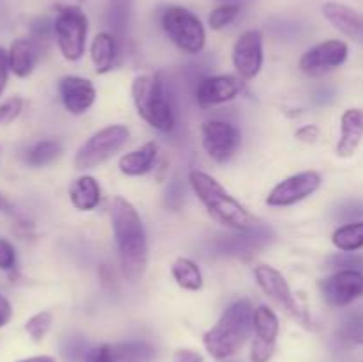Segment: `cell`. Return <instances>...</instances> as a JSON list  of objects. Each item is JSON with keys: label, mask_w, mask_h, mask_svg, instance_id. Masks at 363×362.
I'll list each match as a JSON object with an SVG mask.
<instances>
[{"label": "cell", "mask_w": 363, "mask_h": 362, "mask_svg": "<svg viewBox=\"0 0 363 362\" xmlns=\"http://www.w3.org/2000/svg\"><path fill=\"white\" fill-rule=\"evenodd\" d=\"M16 248L9 240L0 236V270L2 272H11L16 266Z\"/></svg>", "instance_id": "e575fe53"}, {"label": "cell", "mask_w": 363, "mask_h": 362, "mask_svg": "<svg viewBox=\"0 0 363 362\" xmlns=\"http://www.w3.org/2000/svg\"><path fill=\"white\" fill-rule=\"evenodd\" d=\"M92 350L82 336H71L62 344V357L66 362H89Z\"/></svg>", "instance_id": "f1b7e54d"}, {"label": "cell", "mask_w": 363, "mask_h": 362, "mask_svg": "<svg viewBox=\"0 0 363 362\" xmlns=\"http://www.w3.org/2000/svg\"><path fill=\"white\" fill-rule=\"evenodd\" d=\"M332 241L339 251L357 252L363 248V220L347 222L333 231Z\"/></svg>", "instance_id": "4316f807"}, {"label": "cell", "mask_w": 363, "mask_h": 362, "mask_svg": "<svg viewBox=\"0 0 363 362\" xmlns=\"http://www.w3.org/2000/svg\"><path fill=\"white\" fill-rule=\"evenodd\" d=\"M188 183L197 194L213 220L233 231H245L255 226V219L240 201L233 197L218 181L204 170L194 169L188 174Z\"/></svg>", "instance_id": "7a4b0ae2"}, {"label": "cell", "mask_w": 363, "mask_h": 362, "mask_svg": "<svg viewBox=\"0 0 363 362\" xmlns=\"http://www.w3.org/2000/svg\"><path fill=\"white\" fill-rule=\"evenodd\" d=\"M201 353L194 350H177L176 355H174V362H202Z\"/></svg>", "instance_id": "7bdbcfd3"}, {"label": "cell", "mask_w": 363, "mask_h": 362, "mask_svg": "<svg viewBox=\"0 0 363 362\" xmlns=\"http://www.w3.org/2000/svg\"><path fill=\"white\" fill-rule=\"evenodd\" d=\"M21 110H23V99L20 96H13V98L0 103V126H7L13 121H16Z\"/></svg>", "instance_id": "1f68e13d"}, {"label": "cell", "mask_w": 363, "mask_h": 362, "mask_svg": "<svg viewBox=\"0 0 363 362\" xmlns=\"http://www.w3.org/2000/svg\"><path fill=\"white\" fill-rule=\"evenodd\" d=\"M233 62L243 80H252L261 71L264 62V38L257 28L243 32L234 43Z\"/></svg>", "instance_id": "7c38bea8"}, {"label": "cell", "mask_w": 363, "mask_h": 362, "mask_svg": "<svg viewBox=\"0 0 363 362\" xmlns=\"http://www.w3.org/2000/svg\"><path fill=\"white\" fill-rule=\"evenodd\" d=\"M335 216L342 222H357L363 219V201H347L342 206H339Z\"/></svg>", "instance_id": "836d02e7"}, {"label": "cell", "mask_w": 363, "mask_h": 362, "mask_svg": "<svg viewBox=\"0 0 363 362\" xmlns=\"http://www.w3.org/2000/svg\"><path fill=\"white\" fill-rule=\"evenodd\" d=\"M13 212V206H11V202L7 201L6 195L0 192V213H11Z\"/></svg>", "instance_id": "f6af8a7d"}, {"label": "cell", "mask_w": 363, "mask_h": 362, "mask_svg": "<svg viewBox=\"0 0 363 362\" xmlns=\"http://www.w3.org/2000/svg\"><path fill=\"white\" fill-rule=\"evenodd\" d=\"M323 298L332 307H346L363 295L360 270H339L321 283Z\"/></svg>", "instance_id": "5bb4252c"}, {"label": "cell", "mask_w": 363, "mask_h": 362, "mask_svg": "<svg viewBox=\"0 0 363 362\" xmlns=\"http://www.w3.org/2000/svg\"><path fill=\"white\" fill-rule=\"evenodd\" d=\"M50 327H52V312L39 311L27 319V323H25V332L30 336L32 341L41 343L46 334H48Z\"/></svg>", "instance_id": "f546056e"}, {"label": "cell", "mask_w": 363, "mask_h": 362, "mask_svg": "<svg viewBox=\"0 0 363 362\" xmlns=\"http://www.w3.org/2000/svg\"><path fill=\"white\" fill-rule=\"evenodd\" d=\"M71 204L80 212H91L101 202V187L92 176H80L69 185Z\"/></svg>", "instance_id": "7402d4cb"}, {"label": "cell", "mask_w": 363, "mask_h": 362, "mask_svg": "<svg viewBox=\"0 0 363 362\" xmlns=\"http://www.w3.org/2000/svg\"><path fill=\"white\" fill-rule=\"evenodd\" d=\"M323 14L337 31L363 45V14L340 2H326L323 6Z\"/></svg>", "instance_id": "e0dca14e"}, {"label": "cell", "mask_w": 363, "mask_h": 362, "mask_svg": "<svg viewBox=\"0 0 363 362\" xmlns=\"http://www.w3.org/2000/svg\"><path fill=\"white\" fill-rule=\"evenodd\" d=\"M39 43L34 38H20L11 43L7 50L9 67L16 77L27 78L38 66L39 55H41Z\"/></svg>", "instance_id": "ac0fdd59"}, {"label": "cell", "mask_w": 363, "mask_h": 362, "mask_svg": "<svg viewBox=\"0 0 363 362\" xmlns=\"http://www.w3.org/2000/svg\"><path fill=\"white\" fill-rule=\"evenodd\" d=\"M89 362H113L108 344H101L99 348H94L91 357H89Z\"/></svg>", "instance_id": "b9f144b4"}, {"label": "cell", "mask_w": 363, "mask_h": 362, "mask_svg": "<svg viewBox=\"0 0 363 362\" xmlns=\"http://www.w3.org/2000/svg\"><path fill=\"white\" fill-rule=\"evenodd\" d=\"M91 59L96 73L105 75L116 67L119 59V39L112 32H99L91 45Z\"/></svg>", "instance_id": "ffe728a7"}, {"label": "cell", "mask_w": 363, "mask_h": 362, "mask_svg": "<svg viewBox=\"0 0 363 362\" xmlns=\"http://www.w3.org/2000/svg\"><path fill=\"white\" fill-rule=\"evenodd\" d=\"M59 94L64 109L73 116L87 112L96 102V87L91 80L67 75L59 80Z\"/></svg>", "instance_id": "2e32d148"}, {"label": "cell", "mask_w": 363, "mask_h": 362, "mask_svg": "<svg viewBox=\"0 0 363 362\" xmlns=\"http://www.w3.org/2000/svg\"><path fill=\"white\" fill-rule=\"evenodd\" d=\"M275 233L264 224H255L236 234L216 236L208 241V248L215 256H250L264 248L273 240Z\"/></svg>", "instance_id": "ba28073f"}, {"label": "cell", "mask_w": 363, "mask_h": 362, "mask_svg": "<svg viewBox=\"0 0 363 362\" xmlns=\"http://www.w3.org/2000/svg\"><path fill=\"white\" fill-rule=\"evenodd\" d=\"M354 343H360V344H363V330H360V332L357 334V336H354Z\"/></svg>", "instance_id": "bcb514c9"}, {"label": "cell", "mask_w": 363, "mask_h": 362, "mask_svg": "<svg viewBox=\"0 0 363 362\" xmlns=\"http://www.w3.org/2000/svg\"><path fill=\"white\" fill-rule=\"evenodd\" d=\"M350 55V48L340 39H328L307 50L300 59V70L311 77H319L342 66Z\"/></svg>", "instance_id": "4fadbf2b"}, {"label": "cell", "mask_w": 363, "mask_h": 362, "mask_svg": "<svg viewBox=\"0 0 363 362\" xmlns=\"http://www.w3.org/2000/svg\"><path fill=\"white\" fill-rule=\"evenodd\" d=\"M87 14L77 6H66L53 20V34L60 53L67 60H80L87 45Z\"/></svg>", "instance_id": "52a82bcc"}, {"label": "cell", "mask_w": 363, "mask_h": 362, "mask_svg": "<svg viewBox=\"0 0 363 362\" xmlns=\"http://www.w3.org/2000/svg\"><path fill=\"white\" fill-rule=\"evenodd\" d=\"M172 277L176 279L177 286L186 291H199L204 283L197 263L188 258H179L172 263Z\"/></svg>", "instance_id": "484cf974"}, {"label": "cell", "mask_w": 363, "mask_h": 362, "mask_svg": "<svg viewBox=\"0 0 363 362\" xmlns=\"http://www.w3.org/2000/svg\"><path fill=\"white\" fill-rule=\"evenodd\" d=\"M11 318H13V305L0 293V329H4L11 322Z\"/></svg>", "instance_id": "60d3db41"}, {"label": "cell", "mask_w": 363, "mask_h": 362, "mask_svg": "<svg viewBox=\"0 0 363 362\" xmlns=\"http://www.w3.org/2000/svg\"><path fill=\"white\" fill-rule=\"evenodd\" d=\"M255 280H257L259 287L262 290V293L269 298L275 305H279L286 314H289L291 318L300 319L305 322L303 311L298 305L296 298H294L293 291H291L289 284H287L286 277L279 272L277 268L269 265H257L254 270Z\"/></svg>", "instance_id": "30bf717a"}, {"label": "cell", "mask_w": 363, "mask_h": 362, "mask_svg": "<svg viewBox=\"0 0 363 362\" xmlns=\"http://www.w3.org/2000/svg\"><path fill=\"white\" fill-rule=\"evenodd\" d=\"M9 59H7V50L0 46V98H2L4 91L7 87V82H9Z\"/></svg>", "instance_id": "74e56055"}, {"label": "cell", "mask_w": 363, "mask_h": 362, "mask_svg": "<svg viewBox=\"0 0 363 362\" xmlns=\"http://www.w3.org/2000/svg\"><path fill=\"white\" fill-rule=\"evenodd\" d=\"M240 144L241 131L236 124L223 119H208L202 124V146L215 162H229L236 155Z\"/></svg>", "instance_id": "9c48e42d"}, {"label": "cell", "mask_w": 363, "mask_h": 362, "mask_svg": "<svg viewBox=\"0 0 363 362\" xmlns=\"http://www.w3.org/2000/svg\"><path fill=\"white\" fill-rule=\"evenodd\" d=\"M32 32H34V39L35 41H46V39L50 38V34L53 32V23H50L46 18H41V20H38L34 23V27H32Z\"/></svg>", "instance_id": "ab89813d"}, {"label": "cell", "mask_w": 363, "mask_h": 362, "mask_svg": "<svg viewBox=\"0 0 363 362\" xmlns=\"http://www.w3.org/2000/svg\"><path fill=\"white\" fill-rule=\"evenodd\" d=\"M162 28L170 41L190 55H199L206 46V28L197 14L181 6H170L162 14Z\"/></svg>", "instance_id": "5b68a950"}, {"label": "cell", "mask_w": 363, "mask_h": 362, "mask_svg": "<svg viewBox=\"0 0 363 362\" xmlns=\"http://www.w3.org/2000/svg\"><path fill=\"white\" fill-rule=\"evenodd\" d=\"M360 330H363V309H358V311H354L353 314L347 316L342 329H340V334H342L344 339L353 341L354 336H357Z\"/></svg>", "instance_id": "d590c367"}, {"label": "cell", "mask_w": 363, "mask_h": 362, "mask_svg": "<svg viewBox=\"0 0 363 362\" xmlns=\"http://www.w3.org/2000/svg\"><path fill=\"white\" fill-rule=\"evenodd\" d=\"M363 141V109H347L340 117V138L337 142V155L353 156Z\"/></svg>", "instance_id": "d6986e66"}, {"label": "cell", "mask_w": 363, "mask_h": 362, "mask_svg": "<svg viewBox=\"0 0 363 362\" xmlns=\"http://www.w3.org/2000/svg\"><path fill=\"white\" fill-rule=\"evenodd\" d=\"M18 362H55V358L50 357V355H35V357L21 358V361Z\"/></svg>", "instance_id": "ee69618b"}, {"label": "cell", "mask_w": 363, "mask_h": 362, "mask_svg": "<svg viewBox=\"0 0 363 362\" xmlns=\"http://www.w3.org/2000/svg\"><path fill=\"white\" fill-rule=\"evenodd\" d=\"M130 138V130L124 124H110L89 137L74 156V167L78 170H89L108 162L117 151L123 149Z\"/></svg>", "instance_id": "8992f818"}, {"label": "cell", "mask_w": 363, "mask_h": 362, "mask_svg": "<svg viewBox=\"0 0 363 362\" xmlns=\"http://www.w3.org/2000/svg\"><path fill=\"white\" fill-rule=\"evenodd\" d=\"M254 312L250 300H238L225 309L218 322L204 334V346L213 358L233 357L241 350L254 330Z\"/></svg>", "instance_id": "3957f363"}, {"label": "cell", "mask_w": 363, "mask_h": 362, "mask_svg": "<svg viewBox=\"0 0 363 362\" xmlns=\"http://www.w3.org/2000/svg\"><path fill=\"white\" fill-rule=\"evenodd\" d=\"M240 14V6L236 4H222V6L215 7L208 18V23L213 31H222L227 25L233 23L236 16Z\"/></svg>", "instance_id": "4dcf8cb0"}, {"label": "cell", "mask_w": 363, "mask_h": 362, "mask_svg": "<svg viewBox=\"0 0 363 362\" xmlns=\"http://www.w3.org/2000/svg\"><path fill=\"white\" fill-rule=\"evenodd\" d=\"M113 362H152L156 350L145 341H126L110 346Z\"/></svg>", "instance_id": "d4e9b609"}, {"label": "cell", "mask_w": 363, "mask_h": 362, "mask_svg": "<svg viewBox=\"0 0 363 362\" xmlns=\"http://www.w3.org/2000/svg\"><path fill=\"white\" fill-rule=\"evenodd\" d=\"M321 187V176L315 170H305L294 176L286 177L272 188L266 197V204L273 208H286L293 206L303 199L311 197L318 188Z\"/></svg>", "instance_id": "8fae6325"}, {"label": "cell", "mask_w": 363, "mask_h": 362, "mask_svg": "<svg viewBox=\"0 0 363 362\" xmlns=\"http://www.w3.org/2000/svg\"><path fill=\"white\" fill-rule=\"evenodd\" d=\"M243 89L241 77L233 75H218V77H206L195 89V98L201 106H215L230 102L236 98Z\"/></svg>", "instance_id": "9a60e30c"}, {"label": "cell", "mask_w": 363, "mask_h": 362, "mask_svg": "<svg viewBox=\"0 0 363 362\" xmlns=\"http://www.w3.org/2000/svg\"><path fill=\"white\" fill-rule=\"evenodd\" d=\"M113 234L119 248L121 270L126 280L137 283L147 268L149 247L144 224L137 208L124 197H116L110 208Z\"/></svg>", "instance_id": "6da1fadb"}, {"label": "cell", "mask_w": 363, "mask_h": 362, "mask_svg": "<svg viewBox=\"0 0 363 362\" xmlns=\"http://www.w3.org/2000/svg\"><path fill=\"white\" fill-rule=\"evenodd\" d=\"M254 330L255 343L266 344V346H275L277 337H279L280 323L277 314L268 305H261L254 312Z\"/></svg>", "instance_id": "cb8c5ba5"}, {"label": "cell", "mask_w": 363, "mask_h": 362, "mask_svg": "<svg viewBox=\"0 0 363 362\" xmlns=\"http://www.w3.org/2000/svg\"><path fill=\"white\" fill-rule=\"evenodd\" d=\"M294 137L300 142H305V144H314L319 138V128L315 124H305L300 130L294 133Z\"/></svg>", "instance_id": "f35d334b"}, {"label": "cell", "mask_w": 363, "mask_h": 362, "mask_svg": "<svg viewBox=\"0 0 363 362\" xmlns=\"http://www.w3.org/2000/svg\"><path fill=\"white\" fill-rule=\"evenodd\" d=\"M131 13H133V0H108L105 20L112 34L119 41L126 38L128 31H130Z\"/></svg>", "instance_id": "603a6c76"}, {"label": "cell", "mask_w": 363, "mask_h": 362, "mask_svg": "<svg viewBox=\"0 0 363 362\" xmlns=\"http://www.w3.org/2000/svg\"><path fill=\"white\" fill-rule=\"evenodd\" d=\"M135 109L138 116L156 130L169 133L176 128V109L169 82L163 73L138 75L131 84Z\"/></svg>", "instance_id": "277c9868"}, {"label": "cell", "mask_w": 363, "mask_h": 362, "mask_svg": "<svg viewBox=\"0 0 363 362\" xmlns=\"http://www.w3.org/2000/svg\"><path fill=\"white\" fill-rule=\"evenodd\" d=\"M60 151H62V146L59 141L45 138V141H39L38 144L28 149L27 163L32 167H45L52 163L60 155Z\"/></svg>", "instance_id": "83f0119b"}, {"label": "cell", "mask_w": 363, "mask_h": 362, "mask_svg": "<svg viewBox=\"0 0 363 362\" xmlns=\"http://www.w3.org/2000/svg\"><path fill=\"white\" fill-rule=\"evenodd\" d=\"M328 266L340 270H362L363 256L354 252H339V254L328 258Z\"/></svg>", "instance_id": "d6a6232c"}, {"label": "cell", "mask_w": 363, "mask_h": 362, "mask_svg": "<svg viewBox=\"0 0 363 362\" xmlns=\"http://www.w3.org/2000/svg\"><path fill=\"white\" fill-rule=\"evenodd\" d=\"M165 202H167V206L172 209L181 208V204L184 202V188H183V185L179 183V180H174L172 183L169 185V188H167Z\"/></svg>", "instance_id": "8d00e7d4"}, {"label": "cell", "mask_w": 363, "mask_h": 362, "mask_svg": "<svg viewBox=\"0 0 363 362\" xmlns=\"http://www.w3.org/2000/svg\"><path fill=\"white\" fill-rule=\"evenodd\" d=\"M156 156H158V144L145 142L142 148L121 156L119 170L126 176H144L155 167Z\"/></svg>", "instance_id": "44dd1931"}]
</instances>
